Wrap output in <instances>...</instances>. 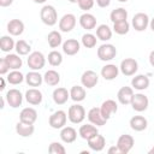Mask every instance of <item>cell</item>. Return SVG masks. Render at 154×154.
I'll return each instance as SVG.
<instances>
[{
	"label": "cell",
	"mask_w": 154,
	"mask_h": 154,
	"mask_svg": "<svg viewBox=\"0 0 154 154\" xmlns=\"http://www.w3.org/2000/svg\"><path fill=\"white\" fill-rule=\"evenodd\" d=\"M138 69V64L132 58H126L120 63V71L125 76H132L136 73Z\"/></svg>",
	"instance_id": "6"
},
{
	"label": "cell",
	"mask_w": 154,
	"mask_h": 154,
	"mask_svg": "<svg viewBox=\"0 0 154 154\" xmlns=\"http://www.w3.org/2000/svg\"><path fill=\"white\" fill-rule=\"evenodd\" d=\"M70 97V93L65 88H57L53 91V100L57 105H64Z\"/></svg>",
	"instance_id": "24"
},
{
	"label": "cell",
	"mask_w": 154,
	"mask_h": 154,
	"mask_svg": "<svg viewBox=\"0 0 154 154\" xmlns=\"http://www.w3.org/2000/svg\"><path fill=\"white\" fill-rule=\"evenodd\" d=\"M118 1H120V2H126L128 0H118Z\"/></svg>",
	"instance_id": "55"
},
{
	"label": "cell",
	"mask_w": 154,
	"mask_h": 154,
	"mask_svg": "<svg viewBox=\"0 0 154 154\" xmlns=\"http://www.w3.org/2000/svg\"><path fill=\"white\" fill-rule=\"evenodd\" d=\"M118 72H119L118 67H117L116 65H113V64H108V65H106V66H103V67L101 69V76H102L106 81H112V79H114V78L118 76Z\"/></svg>",
	"instance_id": "23"
},
{
	"label": "cell",
	"mask_w": 154,
	"mask_h": 154,
	"mask_svg": "<svg viewBox=\"0 0 154 154\" xmlns=\"http://www.w3.org/2000/svg\"><path fill=\"white\" fill-rule=\"evenodd\" d=\"M76 25V17L71 13L64 14L59 20V29L64 32H70Z\"/></svg>",
	"instance_id": "11"
},
{
	"label": "cell",
	"mask_w": 154,
	"mask_h": 154,
	"mask_svg": "<svg viewBox=\"0 0 154 154\" xmlns=\"http://www.w3.org/2000/svg\"><path fill=\"white\" fill-rule=\"evenodd\" d=\"M148 97L143 94H134L132 96V100H131V106L135 111L137 112H143L147 109L148 107Z\"/></svg>",
	"instance_id": "9"
},
{
	"label": "cell",
	"mask_w": 154,
	"mask_h": 154,
	"mask_svg": "<svg viewBox=\"0 0 154 154\" xmlns=\"http://www.w3.org/2000/svg\"><path fill=\"white\" fill-rule=\"evenodd\" d=\"M78 6H79V8L83 10V11L91 10L93 6H94V0H79V1H78Z\"/></svg>",
	"instance_id": "43"
},
{
	"label": "cell",
	"mask_w": 154,
	"mask_h": 154,
	"mask_svg": "<svg viewBox=\"0 0 154 154\" xmlns=\"http://www.w3.org/2000/svg\"><path fill=\"white\" fill-rule=\"evenodd\" d=\"M0 81H1V85H0V90H4V89H5V79H4V78H0Z\"/></svg>",
	"instance_id": "49"
},
{
	"label": "cell",
	"mask_w": 154,
	"mask_h": 154,
	"mask_svg": "<svg viewBox=\"0 0 154 154\" xmlns=\"http://www.w3.org/2000/svg\"><path fill=\"white\" fill-rule=\"evenodd\" d=\"M111 20L113 23H117V22H122V20H126L128 18V12L125 8L123 7H119V8H116L111 12V16H109Z\"/></svg>",
	"instance_id": "34"
},
{
	"label": "cell",
	"mask_w": 154,
	"mask_h": 154,
	"mask_svg": "<svg viewBox=\"0 0 154 154\" xmlns=\"http://www.w3.org/2000/svg\"><path fill=\"white\" fill-rule=\"evenodd\" d=\"M97 81H99L97 73L94 72V71H91V70H88V71L83 72V75H82V77H81L82 84H83L84 87H87V88H93V87H95L96 83H97Z\"/></svg>",
	"instance_id": "13"
},
{
	"label": "cell",
	"mask_w": 154,
	"mask_h": 154,
	"mask_svg": "<svg viewBox=\"0 0 154 154\" xmlns=\"http://www.w3.org/2000/svg\"><path fill=\"white\" fill-rule=\"evenodd\" d=\"M118 152H119L118 147H111V148L108 149V153H109V154H112V153H118Z\"/></svg>",
	"instance_id": "48"
},
{
	"label": "cell",
	"mask_w": 154,
	"mask_h": 154,
	"mask_svg": "<svg viewBox=\"0 0 154 154\" xmlns=\"http://www.w3.org/2000/svg\"><path fill=\"white\" fill-rule=\"evenodd\" d=\"M47 40H48V45L52 48H57L61 45V35L58 31H51L47 36Z\"/></svg>",
	"instance_id": "36"
},
{
	"label": "cell",
	"mask_w": 154,
	"mask_h": 154,
	"mask_svg": "<svg viewBox=\"0 0 154 154\" xmlns=\"http://www.w3.org/2000/svg\"><path fill=\"white\" fill-rule=\"evenodd\" d=\"M149 154H154V147H153V148L149 150Z\"/></svg>",
	"instance_id": "54"
},
{
	"label": "cell",
	"mask_w": 154,
	"mask_h": 154,
	"mask_svg": "<svg viewBox=\"0 0 154 154\" xmlns=\"http://www.w3.org/2000/svg\"><path fill=\"white\" fill-rule=\"evenodd\" d=\"M88 119H89V122H90L91 124H94V125H96V126H101V125H103V124L106 123V119L102 117L101 111H100V108H97V107H93V108L88 112Z\"/></svg>",
	"instance_id": "15"
},
{
	"label": "cell",
	"mask_w": 154,
	"mask_h": 154,
	"mask_svg": "<svg viewBox=\"0 0 154 154\" xmlns=\"http://www.w3.org/2000/svg\"><path fill=\"white\" fill-rule=\"evenodd\" d=\"M149 25H150V29H152V30L154 31V18H152V20H150Z\"/></svg>",
	"instance_id": "50"
},
{
	"label": "cell",
	"mask_w": 154,
	"mask_h": 154,
	"mask_svg": "<svg viewBox=\"0 0 154 154\" xmlns=\"http://www.w3.org/2000/svg\"><path fill=\"white\" fill-rule=\"evenodd\" d=\"M79 135H81V137L83 138V140H90L91 137H94L95 135H97L99 134V131H97V129H96V126H94V125H90V124H85V125H82L81 128H79Z\"/></svg>",
	"instance_id": "26"
},
{
	"label": "cell",
	"mask_w": 154,
	"mask_h": 154,
	"mask_svg": "<svg viewBox=\"0 0 154 154\" xmlns=\"http://www.w3.org/2000/svg\"><path fill=\"white\" fill-rule=\"evenodd\" d=\"M25 81H26V83L30 87H40L41 83H42V81H43V77L38 72H36V71L32 70L31 72H29L25 76Z\"/></svg>",
	"instance_id": "29"
},
{
	"label": "cell",
	"mask_w": 154,
	"mask_h": 154,
	"mask_svg": "<svg viewBox=\"0 0 154 154\" xmlns=\"http://www.w3.org/2000/svg\"><path fill=\"white\" fill-rule=\"evenodd\" d=\"M96 36H97V38L101 40V41H107V40H109V38L112 37V30L109 29L108 25L101 24V25H99L97 29H96Z\"/></svg>",
	"instance_id": "30"
},
{
	"label": "cell",
	"mask_w": 154,
	"mask_h": 154,
	"mask_svg": "<svg viewBox=\"0 0 154 154\" xmlns=\"http://www.w3.org/2000/svg\"><path fill=\"white\" fill-rule=\"evenodd\" d=\"M8 70H10V67H8V65H7L6 60H5V58L0 59V75H5Z\"/></svg>",
	"instance_id": "44"
},
{
	"label": "cell",
	"mask_w": 154,
	"mask_h": 154,
	"mask_svg": "<svg viewBox=\"0 0 154 154\" xmlns=\"http://www.w3.org/2000/svg\"><path fill=\"white\" fill-rule=\"evenodd\" d=\"M7 31L13 36L20 35L24 31V23L19 19H11L7 24Z\"/></svg>",
	"instance_id": "20"
},
{
	"label": "cell",
	"mask_w": 154,
	"mask_h": 154,
	"mask_svg": "<svg viewBox=\"0 0 154 154\" xmlns=\"http://www.w3.org/2000/svg\"><path fill=\"white\" fill-rule=\"evenodd\" d=\"M67 117H69L70 122L73 123V124L82 123L84 120V118H85V109L81 105H72L69 108Z\"/></svg>",
	"instance_id": "2"
},
{
	"label": "cell",
	"mask_w": 154,
	"mask_h": 154,
	"mask_svg": "<svg viewBox=\"0 0 154 154\" xmlns=\"http://www.w3.org/2000/svg\"><path fill=\"white\" fill-rule=\"evenodd\" d=\"M14 47H16V43H14L13 38H11L10 36H1V38H0V48H1L2 52H10Z\"/></svg>",
	"instance_id": "35"
},
{
	"label": "cell",
	"mask_w": 154,
	"mask_h": 154,
	"mask_svg": "<svg viewBox=\"0 0 154 154\" xmlns=\"http://www.w3.org/2000/svg\"><path fill=\"white\" fill-rule=\"evenodd\" d=\"M66 119L67 117L64 111H57L49 117L48 123L53 129H63L66 124Z\"/></svg>",
	"instance_id": "5"
},
{
	"label": "cell",
	"mask_w": 154,
	"mask_h": 154,
	"mask_svg": "<svg viewBox=\"0 0 154 154\" xmlns=\"http://www.w3.org/2000/svg\"><path fill=\"white\" fill-rule=\"evenodd\" d=\"M12 2H13V0H0V6L7 7V6H10Z\"/></svg>",
	"instance_id": "46"
},
{
	"label": "cell",
	"mask_w": 154,
	"mask_h": 154,
	"mask_svg": "<svg viewBox=\"0 0 154 154\" xmlns=\"http://www.w3.org/2000/svg\"><path fill=\"white\" fill-rule=\"evenodd\" d=\"M63 51L67 55H75L79 51V42L75 38H69L63 43Z\"/></svg>",
	"instance_id": "18"
},
{
	"label": "cell",
	"mask_w": 154,
	"mask_h": 154,
	"mask_svg": "<svg viewBox=\"0 0 154 154\" xmlns=\"http://www.w3.org/2000/svg\"><path fill=\"white\" fill-rule=\"evenodd\" d=\"M148 24H149V18H148V16L146 13H142V12L136 13L134 16V18H132V26L137 31L146 30Z\"/></svg>",
	"instance_id": "10"
},
{
	"label": "cell",
	"mask_w": 154,
	"mask_h": 154,
	"mask_svg": "<svg viewBox=\"0 0 154 154\" xmlns=\"http://www.w3.org/2000/svg\"><path fill=\"white\" fill-rule=\"evenodd\" d=\"M130 29V24L128 23V20H122V22H117L113 23V30L118 34V35H125Z\"/></svg>",
	"instance_id": "37"
},
{
	"label": "cell",
	"mask_w": 154,
	"mask_h": 154,
	"mask_svg": "<svg viewBox=\"0 0 154 154\" xmlns=\"http://www.w3.org/2000/svg\"><path fill=\"white\" fill-rule=\"evenodd\" d=\"M117 54V49L113 45L106 43V45H101L97 48V57L100 60L102 61H109L112 60Z\"/></svg>",
	"instance_id": "3"
},
{
	"label": "cell",
	"mask_w": 154,
	"mask_h": 154,
	"mask_svg": "<svg viewBox=\"0 0 154 154\" xmlns=\"http://www.w3.org/2000/svg\"><path fill=\"white\" fill-rule=\"evenodd\" d=\"M16 131H17V134H18L19 136H22V137H29V136H31V135L34 134L35 128H34L32 124H25V123L19 122V123H17V125H16Z\"/></svg>",
	"instance_id": "28"
},
{
	"label": "cell",
	"mask_w": 154,
	"mask_h": 154,
	"mask_svg": "<svg viewBox=\"0 0 154 154\" xmlns=\"http://www.w3.org/2000/svg\"><path fill=\"white\" fill-rule=\"evenodd\" d=\"M105 144H106V140L102 135H95L94 137H91L90 140H88V146L91 150H95V152H100L105 148Z\"/></svg>",
	"instance_id": "17"
},
{
	"label": "cell",
	"mask_w": 154,
	"mask_h": 154,
	"mask_svg": "<svg viewBox=\"0 0 154 154\" xmlns=\"http://www.w3.org/2000/svg\"><path fill=\"white\" fill-rule=\"evenodd\" d=\"M48 152L51 154H65L66 150L65 148L63 147V144L58 143V142H52L49 144V148H48Z\"/></svg>",
	"instance_id": "42"
},
{
	"label": "cell",
	"mask_w": 154,
	"mask_h": 154,
	"mask_svg": "<svg viewBox=\"0 0 154 154\" xmlns=\"http://www.w3.org/2000/svg\"><path fill=\"white\" fill-rule=\"evenodd\" d=\"M48 63L52 66H59L63 63V55L58 51H52L48 54Z\"/></svg>",
	"instance_id": "39"
},
{
	"label": "cell",
	"mask_w": 154,
	"mask_h": 154,
	"mask_svg": "<svg viewBox=\"0 0 154 154\" xmlns=\"http://www.w3.org/2000/svg\"><path fill=\"white\" fill-rule=\"evenodd\" d=\"M46 64V59H45V55L41 53V52H32L29 54V58H28V66L36 71V70H40L45 66Z\"/></svg>",
	"instance_id": "4"
},
{
	"label": "cell",
	"mask_w": 154,
	"mask_h": 154,
	"mask_svg": "<svg viewBox=\"0 0 154 154\" xmlns=\"http://www.w3.org/2000/svg\"><path fill=\"white\" fill-rule=\"evenodd\" d=\"M79 24L85 30H91L96 26V18L90 13H83L79 17Z\"/></svg>",
	"instance_id": "19"
},
{
	"label": "cell",
	"mask_w": 154,
	"mask_h": 154,
	"mask_svg": "<svg viewBox=\"0 0 154 154\" xmlns=\"http://www.w3.org/2000/svg\"><path fill=\"white\" fill-rule=\"evenodd\" d=\"M117 96L122 105H129V103H131V100L134 96V90L130 87H122L119 89Z\"/></svg>",
	"instance_id": "16"
},
{
	"label": "cell",
	"mask_w": 154,
	"mask_h": 154,
	"mask_svg": "<svg viewBox=\"0 0 154 154\" xmlns=\"http://www.w3.org/2000/svg\"><path fill=\"white\" fill-rule=\"evenodd\" d=\"M43 81L48 84V85H57L59 82H60V75L54 71V70H48L45 76H43Z\"/></svg>",
	"instance_id": "32"
},
{
	"label": "cell",
	"mask_w": 154,
	"mask_h": 154,
	"mask_svg": "<svg viewBox=\"0 0 154 154\" xmlns=\"http://www.w3.org/2000/svg\"><path fill=\"white\" fill-rule=\"evenodd\" d=\"M23 79H24L23 75L19 71H17V70H13L7 76V82L11 83V84H19V83L23 82Z\"/></svg>",
	"instance_id": "40"
},
{
	"label": "cell",
	"mask_w": 154,
	"mask_h": 154,
	"mask_svg": "<svg viewBox=\"0 0 154 154\" xmlns=\"http://www.w3.org/2000/svg\"><path fill=\"white\" fill-rule=\"evenodd\" d=\"M69 1H70V2H72V4H78V1H79V0H69Z\"/></svg>",
	"instance_id": "52"
},
{
	"label": "cell",
	"mask_w": 154,
	"mask_h": 154,
	"mask_svg": "<svg viewBox=\"0 0 154 154\" xmlns=\"http://www.w3.org/2000/svg\"><path fill=\"white\" fill-rule=\"evenodd\" d=\"M111 0H96V4L100 6V7H107L109 5Z\"/></svg>",
	"instance_id": "45"
},
{
	"label": "cell",
	"mask_w": 154,
	"mask_h": 154,
	"mask_svg": "<svg viewBox=\"0 0 154 154\" xmlns=\"http://www.w3.org/2000/svg\"><path fill=\"white\" fill-rule=\"evenodd\" d=\"M36 119H37V112L31 107H26L22 109L19 114V122L25 123V124H34Z\"/></svg>",
	"instance_id": "14"
},
{
	"label": "cell",
	"mask_w": 154,
	"mask_h": 154,
	"mask_svg": "<svg viewBox=\"0 0 154 154\" xmlns=\"http://www.w3.org/2000/svg\"><path fill=\"white\" fill-rule=\"evenodd\" d=\"M6 101L12 108H17L22 105L23 95L18 89H10L6 93Z\"/></svg>",
	"instance_id": "8"
},
{
	"label": "cell",
	"mask_w": 154,
	"mask_h": 154,
	"mask_svg": "<svg viewBox=\"0 0 154 154\" xmlns=\"http://www.w3.org/2000/svg\"><path fill=\"white\" fill-rule=\"evenodd\" d=\"M82 43L85 48H93L96 45V36L93 34H84L82 36Z\"/></svg>",
	"instance_id": "41"
},
{
	"label": "cell",
	"mask_w": 154,
	"mask_h": 154,
	"mask_svg": "<svg viewBox=\"0 0 154 154\" xmlns=\"http://www.w3.org/2000/svg\"><path fill=\"white\" fill-rule=\"evenodd\" d=\"M117 109H118L117 103H116V101H113V100H106V101H103L102 105H101V107H100L101 114H102V117H103L106 120H108V119L111 118V116L117 112Z\"/></svg>",
	"instance_id": "12"
},
{
	"label": "cell",
	"mask_w": 154,
	"mask_h": 154,
	"mask_svg": "<svg viewBox=\"0 0 154 154\" xmlns=\"http://www.w3.org/2000/svg\"><path fill=\"white\" fill-rule=\"evenodd\" d=\"M25 99L30 105H40L42 102V93L35 88L26 90Z\"/></svg>",
	"instance_id": "22"
},
{
	"label": "cell",
	"mask_w": 154,
	"mask_h": 154,
	"mask_svg": "<svg viewBox=\"0 0 154 154\" xmlns=\"http://www.w3.org/2000/svg\"><path fill=\"white\" fill-rule=\"evenodd\" d=\"M70 97L76 101V102H79L82 100L85 99V90L83 87H79V85H73L70 90Z\"/></svg>",
	"instance_id": "31"
},
{
	"label": "cell",
	"mask_w": 154,
	"mask_h": 154,
	"mask_svg": "<svg viewBox=\"0 0 154 154\" xmlns=\"http://www.w3.org/2000/svg\"><path fill=\"white\" fill-rule=\"evenodd\" d=\"M60 138L65 143H72L77 138V131L71 126H65L60 131Z\"/></svg>",
	"instance_id": "21"
},
{
	"label": "cell",
	"mask_w": 154,
	"mask_h": 154,
	"mask_svg": "<svg viewBox=\"0 0 154 154\" xmlns=\"http://www.w3.org/2000/svg\"><path fill=\"white\" fill-rule=\"evenodd\" d=\"M134 137L130 136V135H122L119 138H118V142H117V147L119 149V153H123V154H126L129 153L132 147H134Z\"/></svg>",
	"instance_id": "7"
},
{
	"label": "cell",
	"mask_w": 154,
	"mask_h": 154,
	"mask_svg": "<svg viewBox=\"0 0 154 154\" xmlns=\"http://www.w3.org/2000/svg\"><path fill=\"white\" fill-rule=\"evenodd\" d=\"M47 0H34V2H36V4H43V2H46Z\"/></svg>",
	"instance_id": "51"
},
{
	"label": "cell",
	"mask_w": 154,
	"mask_h": 154,
	"mask_svg": "<svg viewBox=\"0 0 154 154\" xmlns=\"http://www.w3.org/2000/svg\"><path fill=\"white\" fill-rule=\"evenodd\" d=\"M14 48H16V51H17V53L19 55H26L31 49L30 45H28L24 40H18L16 42V47Z\"/></svg>",
	"instance_id": "38"
},
{
	"label": "cell",
	"mask_w": 154,
	"mask_h": 154,
	"mask_svg": "<svg viewBox=\"0 0 154 154\" xmlns=\"http://www.w3.org/2000/svg\"><path fill=\"white\" fill-rule=\"evenodd\" d=\"M5 60L8 65V67L12 69V70H18L19 67H22V64H23L22 58H19L16 54H7L5 57Z\"/></svg>",
	"instance_id": "33"
},
{
	"label": "cell",
	"mask_w": 154,
	"mask_h": 154,
	"mask_svg": "<svg viewBox=\"0 0 154 154\" xmlns=\"http://www.w3.org/2000/svg\"><path fill=\"white\" fill-rule=\"evenodd\" d=\"M40 17H41V20L48 25V26H52L54 25L57 22H58V13H57V10L52 6V5H46L41 8V12H40Z\"/></svg>",
	"instance_id": "1"
},
{
	"label": "cell",
	"mask_w": 154,
	"mask_h": 154,
	"mask_svg": "<svg viewBox=\"0 0 154 154\" xmlns=\"http://www.w3.org/2000/svg\"><path fill=\"white\" fill-rule=\"evenodd\" d=\"M4 102H5V101H4V99H1V106H0L1 108H4Z\"/></svg>",
	"instance_id": "53"
},
{
	"label": "cell",
	"mask_w": 154,
	"mask_h": 154,
	"mask_svg": "<svg viewBox=\"0 0 154 154\" xmlns=\"http://www.w3.org/2000/svg\"><path fill=\"white\" fill-rule=\"evenodd\" d=\"M149 63H150V65L154 67V51H152L150 54H149Z\"/></svg>",
	"instance_id": "47"
},
{
	"label": "cell",
	"mask_w": 154,
	"mask_h": 154,
	"mask_svg": "<svg viewBox=\"0 0 154 154\" xmlns=\"http://www.w3.org/2000/svg\"><path fill=\"white\" fill-rule=\"evenodd\" d=\"M131 85L137 90H144L149 85V78L147 76H144V75L135 76L132 78V81H131Z\"/></svg>",
	"instance_id": "27"
},
{
	"label": "cell",
	"mask_w": 154,
	"mask_h": 154,
	"mask_svg": "<svg viewBox=\"0 0 154 154\" xmlns=\"http://www.w3.org/2000/svg\"><path fill=\"white\" fill-rule=\"evenodd\" d=\"M148 125V122L142 116H135L130 119V126L135 131H143Z\"/></svg>",
	"instance_id": "25"
}]
</instances>
